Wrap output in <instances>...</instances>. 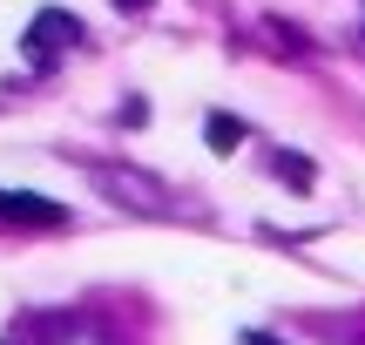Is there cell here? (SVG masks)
Listing matches in <instances>:
<instances>
[{
	"mask_svg": "<svg viewBox=\"0 0 365 345\" xmlns=\"http://www.w3.org/2000/svg\"><path fill=\"white\" fill-rule=\"evenodd\" d=\"M0 345H115V332L88 311H27L7 325Z\"/></svg>",
	"mask_w": 365,
	"mask_h": 345,
	"instance_id": "6da1fadb",
	"label": "cell"
},
{
	"mask_svg": "<svg viewBox=\"0 0 365 345\" xmlns=\"http://www.w3.org/2000/svg\"><path fill=\"white\" fill-rule=\"evenodd\" d=\"M75 41H81V21H68V14H34V27H27V41H21V54H27V61H34V68H48L54 61V48H75Z\"/></svg>",
	"mask_w": 365,
	"mask_h": 345,
	"instance_id": "7a4b0ae2",
	"label": "cell"
},
{
	"mask_svg": "<svg viewBox=\"0 0 365 345\" xmlns=\"http://www.w3.org/2000/svg\"><path fill=\"white\" fill-rule=\"evenodd\" d=\"M0 217L7 224H27V230H61L68 210L54 197H34V190H0Z\"/></svg>",
	"mask_w": 365,
	"mask_h": 345,
	"instance_id": "3957f363",
	"label": "cell"
},
{
	"mask_svg": "<svg viewBox=\"0 0 365 345\" xmlns=\"http://www.w3.org/2000/svg\"><path fill=\"white\" fill-rule=\"evenodd\" d=\"M244 143V122H230V115H210V149H237Z\"/></svg>",
	"mask_w": 365,
	"mask_h": 345,
	"instance_id": "277c9868",
	"label": "cell"
},
{
	"mask_svg": "<svg viewBox=\"0 0 365 345\" xmlns=\"http://www.w3.org/2000/svg\"><path fill=\"white\" fill-rule=\"evenodd\" d=\"M237 345H277L271 332H237Z\"/></svg>",
	"mask_w": 365,
	"mask_h": 345,
	"instance_id": "5b68a950",
	"label": "cell"
},
{
	"mask_svg": "<svg viewBox=\"0 0 365 345\" xmlns=\"http://www.w3.org/2000/svg\"><path fill=\"white\" fill-rule=\"evenodd\" d=\"M122 7H149V0H122Z\"/></svg>",
	"mask_w": 365,
	"mask_h": 345,
	"instance_id": "8992f818",
	"label": "cell"
}]
</instances>
